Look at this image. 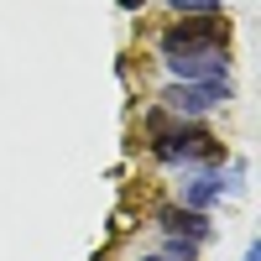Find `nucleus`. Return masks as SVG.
<instances>
[{"mask_svg":"<svg viewBox=\"0 0 261 261\" xmlns=\"http://www.w3.org/2000/svg\"><path fill=\"white\" fill-rule=\"evenodd\" d=\"M141 130H146V151L162 167H183L188 172V167H220L225 162V141L214 136L204 120H178V115H162L157 105H151Z\"/></svg>","mask_w":261,"mask_h":261,"instance_id":"nucleus-1","label":"nucleus"},{"mask_svg":"<svg viewBox=\"0 0 261 261\" xmlns=\"http://www.w3.org/2000/svg\"><path fill=\"white\" fill-rule=\"evenodd\" d=\"M235 99V84L230 79H204V84H162L157 89V110L162 115H178V120H204L214 110H225Z\"/></svg>","mask_w":261,"mask_h":261,"instance_id":"nucleus-2","label":"nucleus"},{"mask_svg":"<svg viewBox=\"0 0 261 261\" xmlns=\"http://www.w3.org/2000/svg\"><path fill=\"white\" fill-rule=\"evenodd\" d=\"M151 47H157V58L188 53V47H230V21L225 16H172L151 37Z\"/></svg>","mask_w":261,"mask_h":261,"instance_id":"nucleus-3","label":"nucleus"},{"mask_svg":"<svg viewBox=\"0 0 261 261\" xmlns=\"http://www.w3.org/2000/svg\"><path fill=\"white\" fill-rule=\"evenodd\" d=\"M172 84H204V79H230V47H188L157 58Z\"/></svg>","mask_w":261,"mask_h":261,"instance_id":"nucleus-4","label":"nucleus"},{"mask_svg":"<svg viewBox=\"0 0 261 261\" xmlns=\"http://www.w3.org/2000/svg\"><path fill=\"white\" fill-rule=\"evenodd\" d=\"M225 193H241L220 167H188V178L178 183V199L172 204H183V209H199V214H209L214 204L225 199Z\"/></svg>","mask_w":261,"mask_h":261,"instance_id":"nucleus-5","label":"nucleus"},{"mask_svg":"<svg viewBox=\"0 0 261 261\" xmlns=\"http://www.w3.org/2000/svg\"><path fill=\"white\" fill-rule=\"evenodd\" d=\"M151 230L172 235V241H188V246H209L214 241V220L199 214V209H183V204H162L151 214Z\"/></svg>","mask_w":261,"mask_h":261,"instance_id":"nucleus-6","label":"nucleus"},{"mask_svg":"<svg viewBox=\"0 0 261 261\" xmlns=\"http://www.w3.org/2000/svg\"><path fill=\"white\" fill-rule=\"evenodd\" d=\"M167 11L172 16H220L225 0H167Z\"/></svg>","mask_w":261,"mask_h":261,"instance_id":"nucleus-7","label":"nucleus"},{"mask_svg":"<svg viewBox=\"0 0 261 261\" xmlns=\"http://www.w3.org/2000/svg\"><path fill=\"white\" fill-rule=\"evenodd\" d=\"M157 251H162V256H172V261H199V251H204V246H188V241H172V235H157Z\"/></svg>","mask_w":261,"mask_h":261,"instance_id":"nucleus-8","label":"nucleus"},{"mask_svg":"<svg viewBox=\"0 0 261 261\" xmlns=\"http://www.w3.org/2000/svg\"><path fill=\"white\" fill-rule=\"evenodd\" d=\"M130 261H172V256H162L157 246H151V251H136V256H130Z\"/></svg>","mask_w":261,"mask_h":261,"instance_id":"nucleus-9","label":"nucleus"},{"mask_svg":"<svg viewBox=\"0 0 261 261\" xmlns=\"http://www.w3.org/2000/svg\"><path fill=\"white\" fill-rule=\"evenodd\" d=\"M115 6H120V11H141L146 0H115Z\"/></svg>","mask_w":261,"mask_h":261,"instance_id":"nucleus-10","label":"nucleus"},{"mask_svg":"<svg viewBox=\"0 0 261 261\" xmlns=\"http://www.w3.org/2000/svg\"><path fill=\"white\" fill-rule=\"evenodd\" d=\"M241 261H261V251H256V246H246V256H241Z\"/></svg>","mask_w":261,"mask_h":261,"instance_id":"nucleus-11","label":"nucleus"}]
</instances>
